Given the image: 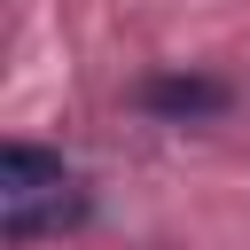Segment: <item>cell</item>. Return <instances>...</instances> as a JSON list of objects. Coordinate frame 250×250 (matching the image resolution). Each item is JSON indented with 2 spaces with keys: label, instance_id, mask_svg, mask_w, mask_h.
I'll return each instance as SVG.
<instances>
[{
  "label": "cell",
  "instance_id": "1",
  "mask_svg": "<svg viewBox=\"0 0 250 250\" xmlns=\"http://www.w3.org/2000/svg\"><path fill=\"white\" fill-rule=\"evenodd\" d=\"M133 109L156 117V125H211V117L234 109V86L211 78V70H156V78L133 86Z\"/></svg>",
  "mask_w": 250,
  "mask_h": 250
},
{
  "label": "cell",
  "instance_id": "2",
  "mask_svg": "<svg viewBox=\"0 0 250 250\" xmlns=\"http://www.w3.org/2000/svg\"><path fill=\"white\" fill-rule=\"evenodd\" d=\"M55 188H70L55 148H31V141L0 148V203H31V195H55Z\"/></svg>",
  "mask_w": 250,
  "mask_h": 250
},
{
  "label": "cell",
  "instance_id": "3",
  "mask_svg": "<svg viewBox=\"0 0 250 250\" xmlns=\"http://www.w3.org/2000/svg\"><path fill=\"white\" fill-rule=\"evenodd\" d=\"M78 219H86V195H62V188H55L47 203H39V195H31V203H8V211H0V234H8V242H39V234H62V227H78Z\"/></svg>",
  "mask_w": 250,
  "mask_h": 250
}]
</instances>
